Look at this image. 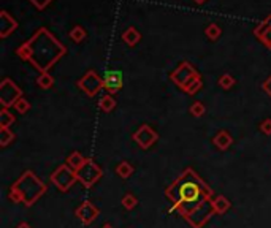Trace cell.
Returning a JSON list of instances; mask_svg holds the SVG:
<instances>
[{
    "mask_svg": "<svg viewBox=\"0 0 271 228\" xmlns=\"http://www.w3.org/2000/svg\"><path fill=\"white\" fill-rule=\"evenodd\" d=\"M194 2H195V3H198V5H202V3L206 2V0H194Z\"/></svg>",
    "mask_w": 271,
    "mask_h": 228,
    "instance_id": "obj_33",
    "label": "cell"
},
{
    "mask_svg": "<svg viewBox=\"0 0 271 228\" xmlns=\"http://www.w3.org/2000/svg\"><path fill=\"white\" fill-rule=\"evenodd\" d=\"M46 192V184L35 176L34 171H26L21 175L8 192V200L13 203H22L26 206H32L40 200Z\"/></svg>",
    "mask_w": 271,
    "mask_h": 228,
    "instance_id": "obj_3",
    "label": "cell"
},
{
    "mask_svg": "<svg viewBox=\"0 0 271 228\" xmlns=\"http://www.w3.org/2000/svg\"><path fill=\"white\" fill-rule=\"evenodd\" d=\"M13 108H14L20 114H26V113H29V109H30V102H29V100H27L26 97H22V98L18 100L16 105H14Z\"/></svg>",
    "mask_w": 271,
    "mask_h": 228,
    "instance_id": "obj_25",
    "label": "cell"
},
{
    "mask_svg": "<svg viewBox=\"0 0 271 228\" xmlns=\"http://www.w3.org/2000/svg\"><path fill=\"white\" fill-rule=\"evenodd\" d=\"M124 81H122V73L119 70H108L104 76V89L108 94H116L122 87Z\"/></svg>",
    "mask_w": 271,
    "mask_h": 228,
    "instance_id": "obj_11",
    "label": "cell"
},
{
    "mask_svg": "<svg viewBox=\"0 0 271 228\" xmlns=\"http://www.w3.org/2000/svg\"><path fill=\"white\" fill-rule=\"evenodd\" d=\"M13 140H14V133L10 130V127H0V146L6 148Z\"/></svg>",
    "mask_w": 271,
    "mask_h": 228,
    "instance_id": "obj_19",
    "label": "cell"
},
{
    "mask_svg": "<svg viewBox=\"0 0 271 228\" xmlns=\"http://www.w3.org/2000/svg\"><path fill=\"white\" fill-rule=\"evenodd\" d=\"M65 52H67L65 44L56 38L46 27H40L29 40L16 49L18 56L29 62L40 73L50 71L54 63L65 56Z\"/></svg>",
    "mask_w": 271,
    "mask_h": 228,
    "instance_id": "obj_2",
    "label": "cell"
},
{
    "mask_svg": "<svg viewBox=\"0 0 271 228\" xmlns=\"http://www.w3.org/2000/svg\"><path fill=\"white\" fill-rule=\"evenodd\" d=\"M16 228H32V227H30L29 224H26V222H21V224H20V225H18Z\"/></svg>",
    "mask_w": 271,
    "mask_h": 228,
    "instance_id": "obj_32",
    "label": "cell"
},
{
    "mask_svg": "<svg viewBox=\"0 0 271 228\" xmlns=\"http://www.w3.org/2000/svg\"><path fill=\"white\" fill-rule=\"evenodd\" d=\"M29 2L35 6V8H38V10H44L46 6H48L52 0H29Z\"/></svg>",
    "mask_w": 271,
    "mask_h": 228,
    "instance_id": "obj_29",
    "label": "cell"
},
{
    "mask_svg": "<svg viewBox=\"0 0 271 228\" xmlns=\"http://www.w3.org/2000/svg\"><path fill=\"white\" fill-rule=\"evenodd\" d=\"M136 203H138V200H136V197L132 195V194H127V195L122 198V206H124L126 209H134V208L136 206Z\"/></svg>",
    "mask_w": 271,
    "mask_h": 228,
    "instance_id": "obj_27",
    "label": "cell"
},
{
    "mask_svg": "<svg viewBox=\"0 0 271 228\" xmlns=\"http://www.w3.org/2000/svg\"><path fill=\"white\" fill-rule=\"evenodd\" d=\"M78 87L86 95L96 97L100 90L104 89V78L98 76V73L96 70H89L86 75L78 81Z\"/></svg>",
    "mask_w": 271,
    "mask_h": 228,
    "instance_id": "obj_8",
    "label": "cell"
},
{
    "mask_svg": "<svg viewBox=\"0 0 271 228\" xmlns=\"http://www.w3.org/2000/svg\"><path fill=\"white\" fill-rule=\"evenodd\" d=\"M14 116L10 113L8 108H2L0 109V127H10L14 124Z\"/></svg>",
    "mask_w": 271,
    "mask_h": 228,
    "instance_id": "obj_21",
    "label": "cell"
},
{
    "mask_svg": "<svg viewBox=\"0 0 271 228\" xmlns=\"http://www.w3.org/2000/svg\"><path fill=\"white\" fill-rule=\"evenodd\" d=\"M204 35L208 36V38L211 41H216L220 38V35H222V29L218 25V24H210L206 29H204Z\"/></svg>",
    "mask_w": 271,
    "mask_h": 228,
    "instance_id": "obj_23",
    "label": "cell"
},
{
    "mask_svg": "<svg viewBox=\"0 0 271 228\" xmlns=\"http://www.w3.org/2000/svg\"><path fill=\"white\" fill-rule=\"evenodd\" d=\"M230 206H232V203L226 197L219 195L216 198H212V208H214V213L216 214H226L230 209Z\"/></svg>",
    "mask_w": 271,
    "mask_h": 228,
    "instance_id": "obj_15",
    "label": "cell"
},
{
    "mask_svg": "<svg viewBox=\"0 0 271 228\" xmlns=\"http://www.w3.org/2000/svg\"><path fill=\"white\" fill-rule=\"evenodd\" d=\"M70 38H72V41H74V43H81L84 38H86V29H84L82 25H74L73 29L70 30Z\"/></svg>",
    "mask_w": 271,
    "mask_h": 228,
    "instance_id": "obj_22",
    "label": "cell"
},
{
    "mask_svg": "<svg viewBox=\"0 0 271 228\" xmlns=\"http://www.w3.org/2000/svg\"><path fill=\"white\" fill-rule=\"evenodd\" d=\"M102 175H104V171L92 159H86L84 165L76 170V178L86 189H90L96 182H98Z\"/></svg>",
    "mask_w": 271,
    "mask_h": 228,
    "instance_id": "obj_5",
    "label": "cell"
},
{
    "mask_svg": "<svg viewBox=\"0 0 271 228\" xmlns=\"http://www.w3.org/2000/svg\"><path fill=\"white\" fill-rule=\"evenodd\" d=\"M20 98H22V90L20 89V86L10 78H5L0 83V105H2V108L10 109Z\"/></svg>",
    "mask_w": 271,
    "mask_h": 228,
    "instance_id": "obj_6",
    "label": "cell"
},
{
    "mask_svg": "<svg viewBox=\"0 0 271 228\" xmlns=\"http://www.w3.org/2000/svg\"><path fill=\"white\" fill-rule=\"evenodd\" d=\"M200 78H202L200 73L195 70L189 62H182L181 65L178 67L176 70H173L172 75H170V79L181 90H184V92L195 83V81H198Z\"/></svg>",
    "mask_w": 271,
    "mask_h": 228,
    "instance_id": "obj_4",
    "label": "cell"
},
{
    "mask_svg": "<svg viewBox=\"0 0 271 228\" xmlns=\"http://www.w3.org/2000/svg\"><path fill=\"white\" fill-rule=\"evenodd\" d=\"M98 108L102 109L104 113H111L113 109L116 108V100L114 97L111 95V94H106L100 98V102H98Z\"/></svg>",
    "mask_w": 271,
    "mask_h": 228,
    "instance_id": "obj_18",
    "label": "cell"
},
{
    "mask_svg": "<svg viewBox=\"0 0 271 228\" xmlns=\"http://www.w3.org/2000/svg\"><path fill=\"white\" fill-rule=\"evenodd\" d=\"M189 113L194 117H202L204 113H206V108H204V105L202 102H194L189 108Z\"/></svg>",
    "mask_w": 271,
    "mask_h": 228,
    "instance_id": "obj_26",
    "label": "cell"
},
{
    "mask_svg": "<svg viewBox=\"0 0 271 228\" xmlns=\"http://www.w3.org/2000/svg\"><path fill=\"white\" fill-rule=\"evenodd\" d=\"M212 143H214V146H216L219 151H227L230 146L233 144V138H232V135L227 130H220L212 138Z\"/></svg>",
    "mask_w": 271,
    "mask_h": 228,
    "instance_id": "obj_13",
    "label": "cell"
},
{
    "mask_svg": "<svg viewBox=\"0 0 271 228\" xmlns=\"http://www.w3.org/2000/svg\"><path fill=\"white\" fill-rule=\"evenodd\" d=\"M122 40L128 46H135L142 40V33H140L135 27H128V29L122 33Z\"/></svg>",
    "mask_w": 271,
    "mask_h": 228,
    "instance_id": "obj_14",
    "label": "cell"
},
{
    "mask_svg": "<svg viewBox=\"0 0 271 228\" xmlns=\"http://www.w3.org/2000/svg\"><path fill=\"white\" fill-rule=\"evenodd\" d=\"M260 132L265 135H271V119H265L260 124Z\"/></svg>",
    "mask_w": 271,
    "mask_h": 228,
    "instance_id": "obj_30",
    "label": "cell"
},
{
    "mask_svg": "<svg viewBox=\"0 0 271 228\" xmlns=\"http://www.w3.org/2000/svg\"><path fill=\"white\" fill-rule=\"evenodd\" d=\"M84 162H86V159L82 157V154L78 152V151H74V152H72L70 156L67 157V162H65V163H67V165H68L72 170L76 171V170H80V168L84 165Z\"/></svg>",
    "mask_w": 271,
    "mask_h": 228,
    "instance_id": "obj_16",
    "label": "cell"
},
{
    "mask_svg": "<svg viewBox=\"0 0 271 228\" xmlns=\"http://www.w3.org/2000/svg\"><path fill=\"white\" fill-rule=\"evenodd\" d=\"M262 87H264L265 92L271 97V76H270L268 79H265V81H264V84H262Z\"/></svg>",
    "mask_w": 271,
    "mask_h": 228,
    "instance_id": "obj_31",
    "label": "cell"
},
{
    "mask_svg": "<svg viewBox=\"0 0 271 228\" xmlns=\"http://www.w3.org/2000/svg\"><path fill=\"white\" fill-rule=\"evenodd\" d=\"M36 84H38V87H42V89H51L52 86H54V78L50 75L48 71L46 73H40V76L36 78Z\"/></svg>",
    "mask_w": 271,
    "mask_h": 228,
    "instance_id": "obj_20",
    "label": "cell"
},
{
    "mask_svg": "<svg viewBox=\"0 0 271 228\" xmlns=\"http://www.w3.org/2000/svg\"><path fill=\"white\" fill-rule=\"evenodd\" d=\"M258 40L265 44V46L271 51V25H270V29L266 32H264L260 36H258Z\"/></svg>",
    "mask_w": 271,
    "mask_h": 228,
    "instance_id": "obj_28",
    "label": "cell"
},
{
    "mask_svg": "<svg viewBox=\"0 0 271 228\" xmlns=\"http://www.w3.org/2000/svg\"><path fill=\"white\" fill-rule=\"evenodd\" d=\"M165 195L173 203L172 211H178L188 219L204 200L212 198V190L197 173L188 168L168 186Z\"/></svg>",
    "mask_w": 271,
    "mask_h": 228,
    "instance_id": "obj_1",
    "label": "cell"
},
{
    "mask_svg": "<svg viewBox=\"0 0 271 228\" xmlns=\"http://www.w3.org/2000/svg\"><path fill=\"white\" fill-rule=\"evenodd\" d=\"M265 19H266V21H268V24L271 25V14H268V16L265 17Z\"/></svg>",
    "mask_w": 271,
    "mask_h": 228,
    "instance_id": "obj_35",
    "label": "cell"
},
{
    "mask_svg": "<svg viewBox=\"0 0 271 228\" xmlns=\"http://www.w3.org/2000/svg\"><path fill=\"white\" fill-rule=\"evenodd\" d=\"M135 173V168L132 163H128V162H120L119 165L116 167V175L120 178V179H127L130 178Z\"/></svg>",
    "mask_w": 271,
    "mask_h": 228,
    "instance_id": "obj_17",
    "label": "cell"
},
{
    "mask_svg": "<svg viewBox=\"0 0 271 228\" xmlns=\"http://www.w3.org/2000/svg\"><path fill=\"white\" fill-rule=\"evenodd\" d=\"M158 140L157 132L149 127L148 124H143L140 129L134 133V141L140 146L142 149H149L152 144H156V141Z\"/></svg>",
    "mask_w": 271,
    "mask_h": 228,
    "instance_id": "obj_9",
    "label": "cell"
},
{
    "mask_svg": "<svg viewBox=\"0 0 271 228\" xmlns=\"http://www.w3.org/2000/svg\"><path fill=\"white\" fill-rule=\"evenodd\" d=\"M74 216H76L84 225H90L92 222H96V219L98 217V208L94 206L90 202H82L76 208Z\"/></svg>",
    "mask_w": 271,
    "mask_h": 228,
    "instance_id": "obj_10",
    "label": "cell"
},
{
    "mask_svg": "<svg viewBox=\"0 0 271 228\" xmlns=\"http://www.w3.org/2000/svg\"><path fill=\"white\" fill-rule=\"evenodd\" d=\"M235 84H236V79L233 78L232 75H228V73H226V75H222V76L219 78V86H220L224 90L232 89Z\"/></svg>",
    "mask_w": 271,
    "mask_h": 228,
    "instance_id": "obj_24",
    "label": "cell"
},
{
    "mask_svg": "<svg viewBox=\"0 0 271 228\" xmlns=\"http://www.w3.org/2000/svg\"><path fill=\"white\" fill-rule=\"evenodd\" d=\"M102 228H114L113 225H111V224H105L104 227H102Z\"/></svg>",
    "mask_w": 271,
    "mask_h": 228,
    "instance_id": "obj_34",
    "label": "cell"
},
{
    "mask_svg": "<svg viewBox=\"0 0 271 228\" xmlns=\"http://www.w3.org/2000/svg\"><path fill=\"white\" fill-rule=\"evenodd\" d=\"M16 29H18V21L14 17L5 10L0 11V38H6Z\"/></svg>",
    "mask_w": 271,
    "mask_h": 228,
    "instance_id": "obj_12",
    "label": "cell"
},
{
    "mask_svg": "<svg viewBox=\"0 0 271 228\" xmlns=\"http://www.w3.org/2000/svg\"><path fill=\"white\" fill-rule=\"evenodd\" d=\"M76 181H78L76 171L72 170V168L67 165V163H65V165H60V167L51 175V182L60 190V192H67V190H70V187H72Z\"/></svg>",
    "mask_w": 271,
    "mask_h": 228,
    "instance_id": "obj_7",
    "label": "cell"
}]
</instances>
